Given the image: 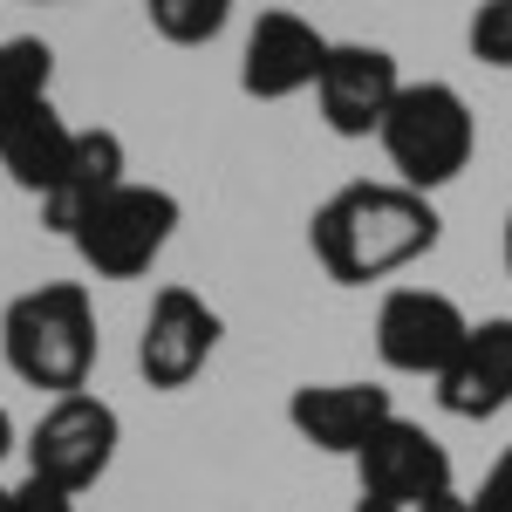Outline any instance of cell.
I'll list each match as a JSON object with an SVG mask.
<instances>
[{"label":"cell","mask_w":512,"mask_h":512,"mask_svg":"<svg viewBox=\"0 0 512 512\" xmlns=\"http://www.w3.org/2000/svg\"><path fill=\"white\" fill-rule=\"evenodd\" d=\"M335 41L321 35L308 14L294 7H267L253 28H246V62H239V89L260 96V103H287L301 89H315L328 69Z\"/></svg>","instance_id":"obj_10"},{"label":"cell","mask_w":512,"mask_h":512,"mask_svg":"<svg viewBox=\"0 0 512 512\" xmlns=\"http://www.w3.org/2000/svg\"><path fill=\"white\" fill-rule=\"evenodd\" d=\"M472 321L451 294L437 287H390L383 308H376V355L390 362L396 376H444L451 355L465 349Z\"/></svg>","instance_id":"obj_8"},{"label":"cell","mask_w":512,"mask_h":512,"mask_svg":"<svg viewBox=\"0 0 512 512\" xmlns=\"http://www.w3.org/2000/svg\"><path fill=\"white\" fill-rule=\"evenodd\" d=\"M431 512H472V499H458V492H451V499H437Z\"/></svg>","instance_id":"obj_21"},{"label":"cell","mask_w":512,"mask_h":512,"mask_svg":"<svg viewBox=\"0 0 512 512\" xmlns=\"http://www.w3.org/2000/svg\"><path fill=\"white\" fill-rule=\"evenodd\" d=\"M123 444V417L103 403V396H55L28 431V478L55 485V492H89L96 478L117 465Z\"/></svg>","instance_id":"obj_5"},{"label":"cell","mask_w":512,"mask_h":512,"mask_svg":"<svg viewBox=\"0 0 512 512\" xmlns=\"http://www.w3.org/2000/svg\"><path fill=\"white\" fill-rule=\"evenodd\" d=\"M396 417V403L383 383H301L287 396V424L301 431V444L335 451V458H362V444Z\"/></svg>","instance_id":"obj_11"},{"label":"cell","mask_w":512,"mask_h":512,"mask_svg":"<svg viewBox=\"0 0 512 512\" xmlns=\"http://www.w3.org/2000/svg\"><path fill=\"white\" fill-rule=\"evenodd\" d=\"M506 274H512V212H506Z\"/></svg>","instance_id":"obj_22"},{"label":"cell","mask_w":512,"mask_h":512,"mask_svg":"<svg viewBox=\"0 0 512 512\" xmlns=\"http://www.w3.org/2000/svg\"><path fill=\"white\" fill-rule=\"evenodd\" d=\"M437 239H444V219L431 198L410 185H369V178L328 192L308 219V246L335 287H369V280L403 274L424 253H437Z\"/></svg>","instance_id":"obj_1"},{"label":"cell","mask_w":512,"mask_h":512,"mask_svg":"<svg viewBox=\"0 0 512 512\" xmlns=\"http://www.w3.org/2000/svg\"><path fill=\"white\" fill-rule=\"evenodd\" d=\"M48 82H55V48L41 35L0 41V130L14 117H28L35 103H48Z\"/></svg>","instance_id":"obj_15"},{"label":"cell","mask_w":512,"mask_h":512,"mask_svg":"<svg viewBox=\"0 0 512 512\" xmlns=\"http://www.w3.org/2000/svg\"><path fill=\"white\" fill-rule=\"evenodd\" d=\"M355 512H396V506H376V499H362V506H355Z\"/></svg>","instance_id":"obj_23"},{"label":"cell","mask_w":512,"mask_h":512,"mask_svg":"<svg viewBox=\"0 0 512 512\" xmlns=\"http://www.w3.org/2000/svg\"><path fill=\"white\" fill-rule=\"evenodd\" d=\"M396 96H403V76H396V55L376 48V41H335L328 69L315 82V110L335 137H383Z\"/></svg>","instance_id":"obj_9"},{"label":"cell","mask_w":512,"mask_h":512,"mask_svg":"<svg viewBox=\"0 0 512 512\" xmlns=\"http://www.w3.org/2000/svg\"><path fill=\"white\" fill-rule=\"evenodd\" d=\"M465 41H472V55L485 69H512V0H485L472 14V28H465Z\"/></svg>","instance_id":"obj_17"},{"label":"cell","mask_w":512,"mask_h":512,"mask_svg":"<svg viewBox=\"0 0 512 512\" xmlns=\"http://www.w3.org/2000/svg\"><path fill=\"white\" fill-rule=\"evenodd\" d=\"M123 171H130V158H123V137H117V130H76L62 178L41 192V226L76 233V226H82V219H89V212H96L110 192H117V185H130Z\"/></svg>","instance_id":"obj_13"},{"label":"cell","mask_w":512,"mask_h":512,"mask_svg":"<svg viewBox=\"0 0 512 512\" xmlns=\"http://www.w3.org/2000/svg\"><path fill=\"white\" fill-rule=\"evenodd\" d=\"M7 451H14V417L0 410V458H7Z\"/></svg>","instance_id":"obj_20"},{"label":"cell","mask_w":512,"mask_h":512,"mask_svg":"<svg viewBox=\"0 0 512 512\" xmlns=\"http://www.w3.org/2000/svg\"><path fill=\"white\" fill-rule=\"evenodd\" d=\"M219 335H226V321H219V308L205 294L158 287L151 315H144V335H137V376L151 390H192L205 376V362L219 355Z\"/></svg>","instance_id":"obj_7"},{"label":"cell","mask_w":512,"mask_h":512,"mask_svg":"<svg viewBox=\"0 0 512 512\" xmlns=\"http://www.w3.org/2000/svg\"><path fill=\"white\" fill-rule=\"evenodd\" d=\"M178 219H185L178 192H164V185H137V178H130V185H117V192L103 198L69 239H76L82 267H89L96 280H137V274L158 267V253L171 246Z\"/></svg>","instance_id":"obj_4"},{"label":"cell","mask_w":512,"mask_h":512,"mask_svg":"<svg viewBox=\"0 0 512 512\" xmlns=\"http://www.w3.org/2000/svg\"><path fill=\"white\" fill-rule=\"evenodd\" d=\"M69 144H76V130L62 123L55 103H35L28 117H14L0 130V171L21 185V192H48L55 178H62V164H69Z\"/></svg>","instance_id":"obj_14"},{"label":"cell","mask_w":512,"mask_h":512,"mask_svg":"<svg viewBox=\"0 0 512 512\" xmlns=\"http://www.w3.org/2000/svg\"><path fill=\"white\" fill-rule=\"evenodd\" d=\"M472 512H512V444L499 451V465L478 478V492H472Z\"/></svg>","instance_id":"obj_18"},{"label":"cell","mask_w":512,"mask_h":512,"mask_svg":"<svg viewBox=\"0 0 512 512\" xmlns=\"http://www.w3.org/2000/svg\"><path fill=\"white\" fill-rule=\"evenodd\" d=\"M96 301L82 280H48L7 301L0 315V355L28 390H55V396H82L89 369H96Z\"/></svg>","instance_id":"obj_2"},{"label":"cell","mask_w":512,"mask_h":512,"mask_svg":"<svg viewBox=\"0 0 512 512\" xmlns=\"http://www.w3.org/2000/svg\"><path fill=\"white\" fill-rule=\"evenodd\" d=\"M0 512H76L69 492H55V485H41V478H21L14 492H7V506Z\"/></svg>","instance_id":"obj_19"},{"label":"cell","mask_w":512,"mask_h":512,"mask_svg":"<svg viewBox=\"0 0 512 512\" xmlns=\"http://www.w3.org/2000/svg\"><path fill=\"white\" fill-rule=\"evenodd\" d=\"M0 506H7V485H0Z\"/></svg>","instance_id":"obj_24"},{"label":"cell","mask_w":512,"mask_h":512,"mask_svg":"<svg viewBox=\"0 0 512 512\" xmlns=\"http://www.w3.org/2000/svg\"><path fill=\"white\" fill-rule=\"evenodd\" d=\"M355 478H362V499L396 506V512H431L437 499L458 492V485H451V451H444L424 424H410V417H390L383 431L362 444Z\"/></svg>","instance_id":"obj_6"},{"label":"cell","mask_w":512,"mask_h":512,"mask_svg":"<svg viewBox=\"0 0 512 512\" xmlns=\"http://www.w3.org/2000/svg\"><path fill=\"white\" fill-rule=\"evenodd\" d=\"M383 158H390L396 185L431 198L437 185H451L478 151V123L472 103L451 89V82H403L390 123H383Z\"/></svg>","instance_id":"obj_3"},{"label":"cell","mask_w":512,"mask_h":512,"mask_svg":"<svg viewBox=\"0 0 512 512\" xmlns=\"http://www.w3.org/2000/svg\"><path fill=\"white\" fill-rule=\"evenodd\" d=\"M437 403L465 424H485L512 403V315L472 321L465 349L451 355V369L437 376Z\"/></svg>","instance_id":"obj_12"},{"label":"cell","mask_w":512,"mask_h":512,"mask_svg":"<svg viewBox=\"0 0 512 512\" xmlns=\"http://www.w3.org/2000/svg\"><path fill=\"white\" fill-rule=\"evenodd\" d=\"M226 21H233V0H151V28L171 48H205L226 35Z\"/></svg>","instance_id":"obj_16"}]
</instances>
